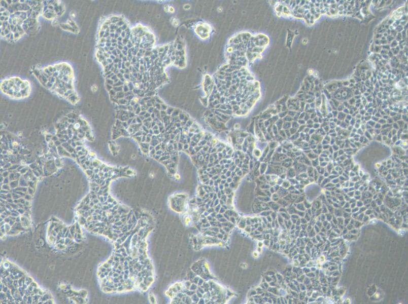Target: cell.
Returning <instances> with one entry per match:
<instances>
[{"mask_svg": "<svg viewBox=\"0 0 408 304\" xmlns=\"http://www.w3.org/2000/svg\"><path fill=\"white\" fill-rule=\"evenodd\" d=\"M0 87L3 93L13 98L26 97L31 90V86L28 80L16 76L2 80Z\"/></svg>", "mask_w": 408, "mask_h": 304, "instance_id": "3957f363", "label": "cell"}, {"mask_svg": "<svg viewBox=\"0 0 408 304\" xmlns=\"http://www.w3.org/2000/svg\"><path fill=\"white\" fill-rule=\"evenodd\" d=\"M65 6L60 1H43L42 17L52 20L62 15L65 12Z\"/></svg>", "mask_w": 408, "mask_h": 304, "instance_id": "277c9868", "label": "cell"}, {"mask_svg": "<svg viewBox=\"0 0 408 304\" xmlns=\"http://www.w3.org/2000/svg\"><path fill=\"white\" fill-rule=\"evenodd\" d=\"M43 1H1V37L15 43L40 28Z\"/></svg>", "mask_w": 408, "mask_h": 304, "instance_id": "6da1fadb", "label": "cell"}, {"mask_svg": "<svg viewBox=\"0 0 408 304\" xmlns=\"http://www.w3.org/2000/svg\"><path fill=\"white\" fill-rule=\"evenodd\" d=\"M31 72L44 88L58 95L67 97L77 96L75 89L74 70L66 62L41 66L33 65Z\"/></svg>", "mask_w": 408, "mask_h": 304, "instance_id": "7a4b0ae2", "label": "cell"}]
</instances>
